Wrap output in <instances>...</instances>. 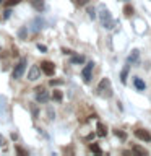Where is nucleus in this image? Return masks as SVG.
<instances>
[{
	"instance_id": "obj_1",
	"label": "nucleus",
	"mask_w": 151,
	"mask_h": 156,
	"mask_svg": "<svg viewBox=\"0 0 151 156\" xmlns=\"http://www.w3.org/2000/svg\"><path fill=\"white\" fill-rule=\"evenodd\" d=\"M99 21H101V24L106 29H112V28L115 26V21L112 20L111 12L104 7V5H101V7H99Z\"/></svg>"
},
{
	"instance_id": "obj_2",
	"label": "nucleus",
	"mask_w": 151,
	"mask_h": 156,
	"mask_svg": "<svg viewBox=\"0 0 151 156\" xmlns=\"http://www.w3.org/2000/svg\"><path fill=\"white\" fill-rule=\"evenodd\" d=\"M96 93L102 98H111L112 96V90H111V81L109 78H102L99 81V85L96 88Z\"/></svg>"
},
{
	"instance_id": "obj_3",
	"label": "nucleus",
	"mask_w": 151,
	"mask_h": 156,
	"mask_svg": "<svg viewBox=\"0 0 151 156\" xmlns=\"http://www.w3.org/2000/svg\"><path fill=\"white\" fill-rule=\"evenodd\" d=\"M26 63H28V58H26V57H23L21 60H19L16 65H15L13 72H12V76L15 78V80H18V78H21V76H23L24 70H26Z\"/></svg>"
},
{
	"instance_id": "obj_4",
	"label": "nucleus",
	"mask_w": 151,
	"mask_h": 156,
	"mask_svg": "<svg viewBox=\"0 0 151 156\" xmlns=\"http://www.w3.org/2000/svg\"><path fill=\"white\" fill-rule=\"evenodd\" d=\"M41 72L47 76H52L55 73V65L49 60H44V62H41Z\"/></svg>"
},
{
	"instance_id": "obj_5",
	"label": "nucleus",
	"mask_w": 151,
	"mask_h": 156,
	"mask_svg": "<svg viewBox=\"0 0 151 156\" xmlns=\"http://www.w3.org/2000/svg\"><path fill=\"white\" fill-rule=\"evenodd\" d=\"M49 99H51V96H49V93L44 90L42 86L36 88V101L41 102V104H44V102H47Z\"/></svg>"
},
{
	"instance_id": "obj_6",
	"label": "nucleus",
	"mask_w": 151,
	"mask_h": 156,
	"mask_svg": "<svg viewBox=\"0 0 151 156\" xmlns=\"http://www.w3.org/2000/svg\"><path fill=\"white\" fill-rule=\"evenodd\" d=\"M93 68H94V63H93V62H88V63H86V67L83 68L81 75H83V81H85V83H90V81H91Z\"/></svg>"
},
{
	"instance_id": "obj_7",
	"label": "nucleus",
	"mask_w": 151,
	"mask_h": 156,
	"mask_svg": "<svg viewBox=\"0 0 151 156\" xmlns=\"http://www.w3.org/2000/svg\"><path fill=\"white\" fill-rule=\"evenodd\" d=\"M39 78H41V68H39L37 65H33L28 72V80L29 81H36V80H39Z\"/></svg>"
},
{
	"instance_id": "obj_8",
	"label": "nucleus",
	"mask_w": 151,
	"mask_h": 156,
	"mask_svg": "<svg viewBox=\"0 0 151 156\" xmlns=\"http://www.w3.org/2000/svg\"><path fill=\"white\" fill-rule=\"evenodd\" d=\"M135 136H138V138L143 140V141H151V133L148 130H145V129H136L135 130Z\"/></svg>"
},
{
	"instance_id": "obj_9",
	"label": "nucleus",
	"mask_w": 151,
	"mask_h": 156,
	"mask_svg": "<svg viewBox=\"0 0 151 156\" xmlns=\"http://www.w3.org/2000/svg\"><path fill=\"white\" fill-rule=\"evenodd\" d=\"M31 26H33L31 29H33L34 33L41 31V29L44 28V20H42V18H39V16H37V18H34V20H33V24H31Z\"/></svg>"
},
{
	"instance_id": "obj_10",
	"label": "nucleus",
	"mask_w": 151,
	"mask_h": 156,
	"mask_svg": "<svg viewBox=\"0 0 151 156\" xmlns=\"http://www.w3.org/2000/svg\"><path fill=\"white\" fill-rule=\"evenodd\" d=\"M31 5L33 8L36 10V12H44V8H46V3H44V0H31Z\"/></svg>"
},
{
	"instance_id": "obj_11",
	"label": "nucleus",
	"mask_w": 151,
	"mask_h": 156,
	"mask_svg": "<svg viewBox=\"0 0 151 156\" xmlns=\"http://www.w3.org/2000/svg\"><path fill=\"white\" fill-rule=\"evenodd\" d=\"M128 63H138L140 60V52H138V49H133V51L130 52V55H128Z\"/></svg>"
},
{
	"instance_id": "obj_12",
	"label": "nucleus",
	"mask_w": 151,
	"mask_h": 156,
	"mask_svg": "<svg viewBox=\"0 0 151 156\" xmlns=\"http://www.w3.org/2000/svg\"><path fill=\"white\" fill-rule=\"evenodd\" d=\"M96 130H97L96 133L99 135V136H106V135H107V127H106L104 124H101V122H99V124H97Z\"/></svg>"
},
{
	"instance_id": "obj_13",
	"label": "nucleus",
	"mask_w": 151,
	"mask_h": 156,
	"mask_svg": "<svg viewBox=\"0 0 151 156\" xmlns=\"http://www.w3.org/2000/svg\"><path fill=\"white\" fill-rule=\"evenodd\" d=\"M18 37L21 39V41H26L28 39V28L26 26H21L18 29Z\"/></svg>"
},
{
	"instance_id": "obj_14",
	"label": "nucleus",
	"mask_w": 151,
	"mask_h": 156,
	"mask_svg": "<svg viewBox=\"0 0 151 156\" xmlns=\"http://www.w3.org/2000/svg\"><path fill=\"white\" fill-rule=\"evenodd\" d=\"M133 85H135V88H136V90H140V91H143L145 88H146V85H145V81L141 80V78H138V76H136L135 80H133Z\"/></svg>"
},
{
	"instance_id": "obj_15",
	"label": "nucleus",
	"mask_w": 151,
	"mask_h": 156,
	"mask_svg": "<svg viewBox=\"0 0 151 156\" xmlns=\"http://www.w3.org/2000/svg\"><path fill=\"white\" fill-rule=\"evenodd\" d=\"M132 151H133V153H136V154H143V156L148 154V150H145L143 146H138V145H135L133 148H132Z\"/></svg>"
},
{
	"instance_id": "obj_16",
	"label": "nucleus",
	"mask_w": 151,
	"mask_h": 156,
	"mask_svg": "<svg viewBox=\"0 0 151 156\" xmlns=\"http://www.w3.org/2000/svg\"><path fill=\"white\" fill-rule=\"evenodd\" d=\"M128 70H130V65H125L122 68V73H120V81L125 83L127 81V75H128Z\"/></svg>"
},
{
	"instance_id": "obj_17",
	"label": "nucleus",
	"mask_w": 151,
	"mask_h": 156,
	"mask_svg": "<svg viewBox=\"0 0 151 156\" xmlns=\"http://www.w3.org/2000/svg\"><path fill=\"white\" fill-rule=\"evenodd\" d=\"M62 98H63V94H62V91H58V90H55V91L52 93V99H54V101L60 102V101H62Z\"/></svg>"
},
{
	"instance_id": "obj_18",
	"label": "nucleus",
	"mask_w": 151,
	"mask_h": 156,
	"mask_svg": "<svg viewBox=\"0 0 151 156\" xmlns=\"http://www.w3.org/2000/svg\"><path fill=\"white\" fill-rule=\"evenodd\" d=\"M133 12H135V10H133L132 5H125V7H124V15H125V16H132Z\"/></svg>"
},
{
	"instance_id": "obj_19",
	"label": "nucleus",
	"mask_w": 151,
	"mask_h": 156,
	"mask_svg": "<svg viewBox=\"0 0 151 156\" xmlns=\"http://www.w3.org/2000/svg\"><path fill=\"white\" fill-rule=\"evenodd\" d=\"M90 150L93 151V153H96V154H101V153H102L101 146H99V145H96V143H91V145H90Z\"/></svg>"
},
{
	"instance_id": "obj_20",
	"label": "nucleus",
	"mask_w": 151,
	"mask_h": 156,
	"mask_svg": "<svg viewBox=\"0 0 151 156\" xmlns=\"http://www.w3.org/2000/svg\"><path fill=\"white\" fill-rule=\"evenodd\" d=\"M85 62V57L83 55H73L72 57V63H83Z\"/></svg>"
},
{
	"instance_id": "obj_21",
	"label": "nucleus",
	"mask_w": 151,
	"mask_h": 156,
	"mask_svg": "<svg viewBox=\"0 0 151 156\" xmlns=\"http://www.w3.org/2000/svg\"><path fill=\"white\" fill-rule=\"evenodd\" d=\"M114 133L119 136L120 140H124V141L127 140V133H125V132H122V130H114Z\"/></svg>"
},
{
	"instance_id": "obj_22",
	"label": "nucleus",
	"mask_w": 151,
	"mask_h": 156,
	"mask_svg": "<svg viewBox=\"0 0 151 156\" xmlns=\"http://www.w3.org/2000/svg\"><path fill=\"white\" fill-rule=\"evenodd\" d=\"M88 16H90L91 20H94V18H96V10L93 8V7H88Z\"/></svg>"
},
{
	"instance_id": "obj_23",
	"label": "nucleus",
	"mask_w": 151,
	"mask_h": 156,
	"mask_svg": "<svg viewBox=\"0 0 151 156\" xmlns=\"http://www.w3.org/2000/svg\"><path fill=\"white\" fill-rule=\"evenodd\" d=\"M15 150H16V153H18V154H21V156H28V151H26V150H23V148H19V146H16Z\"/></svg>"
},
{
	"instance_id": "obj_24",
	"label": "nucleus",
	"mask_w": 151,
	"mask_h": 156,
	"mask_svg": "<svg viewBox=\"0 0 151 156\" xmlns=\"http://www.w3.org/2000/svg\"><path fill=\"white\" fill-rule=\"evenodd\" d=\"M47 115H49V120H52L54 117H55V112L52 111V107H49V109H47Z\"/></svg>"
},
{
	"instance_id": "obj_25",
	"label": "nucleus",
	"mask_w": 151,
	"mask_h": 156,
	"mask_svg": "<svg viewBox=\"0 0 151 156\" xmlns=\"http://www.w3.org/2000/svg\"><path fill=\"white\" fill-rule=\"evenodd\" d=\"M19 2H21V0H7V2H5V3H7L8 7H13V5H18Z\"/></svg>"
},
{
	"instance_id": "obj_26",
	"label": "nucleus",
	"mask_w": 151,
	"mask_h": 156,
	"mask_svg": "<svg viewBox=\"0 0 151 156\" xmlns=\"http://www.w3.org/2000/svg\"><path fill=\"white\" fill-rule=\"evenodd\" d=\"M62 80H51V86H58V85H62Z\"/></svg>"
},
{
	"instance_id": "obj_27",
	"label": "nucleus",
	"mask_w": 151,
	"mask_h": 156,
	"mask_svg": "<svg viewBox=\"0 0 151 156\" xmlns=\"http://www.w3.org/2000/svg\"><path fill=\"white\" fill-rule=\"evenodd\" d=\"M10 15H12V10H5V12H3V20H8L10 18Z\"/></svg>"
},
{
	"instance_id": "obj_28",
	"label": "nucleus",
	"mask_w": 151,
	"mask_h": 156,
	"mask_svg": "<svg viewBox=\"0 0 151 156\" xmlns=\"http://www.w3.org/2000/svg\"><path fill=\"white\" fill-rule=\"evenodd\" d=\"M88 2H90V0H76V5L78 7H83V5H86Z\"/></svg>"
},
{
	"instance_id": "obj_29",
	"label": "nucleus",
	"mask_w": 151,
	"mask_h": 156,
	"mask_svg": "<svg viewBox=\"0 0 151 156\" xmlns=\"http://www.w3.org/2000/svg\"><path fill=\"white\" fill-rule=\"evenodd\" d=\"M37 49H39L41 52H47V47L44 46V44H37Z\"/></svg>"
},
{
	"instance_id": "obj_30",
	"label": "nucleus",
	"mask_w": 151,
	"mask_h": 156,
	"mask_svg": "<svg viewBox=\"0 0 151 156\" xmlns=\"http://www.w3.org/2000/svg\"><path fill=\"white\" fill-rule=\"evenodd\" d=\"M5 145H7V141H5V138L0 135V146H5Z\"/></svg>"
},
{
	"instance_id": "obj_31",
	"label": "nucleus",
	"mask_w": 151,
	"mask_h": 156,
	"mask_svg": "<svg viewBox=\"0 0 151 156\" xmlns=\"http://www.w3.org/2000/svg\"><path fill=\"white\" fill-rule=\"evenodd\" d=\"M12 55H15V57H16V55H18V49H16V47H15V49H13V51H12Z\"/></svg>"
},
{
	"instance_id": "obj_32",
	"label": "nucleus",
	"mask_w": 151,
	"mask_h": 156,
	"mask_svg": "<svg viewBox=\"0 0 151 156\" xmlns=\"http://www.w3.org/2000/svg\"><path fill=\"white\" fill-rule=\"evenodd\" d=\"M63 54H72V51H68V49H62Z\"/></svg>"
},
{
	"instance_id": "obj_33",
	"label": "nucleus",
	"mask_w": 151,
	"mask_h": 156,
	"mask_svg": "<svg viewBox=\"0 0 151 156\" xmlns=\"http://www.w3.org/2000/svg\"><path fill=\"white\" fill-rule=\"evenodd\" d=\"M5 2H7V0H0V3H5Z\"/></svg>"
}]
</instances>
